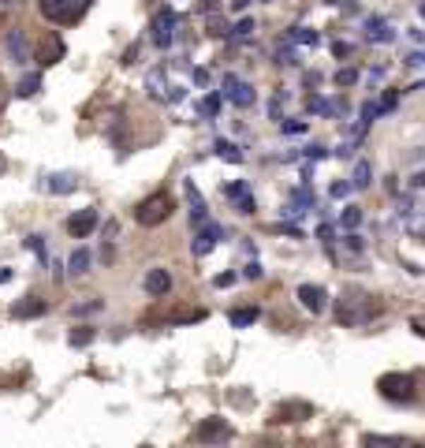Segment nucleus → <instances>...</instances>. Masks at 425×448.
<instances>
[{"mask_svg": "<svg viewBox=\"0 0 425 448\" xmlns=\"http://www.w3.org/2000/svg\"><path fill=\"white\" fill-rule=\"evenodd\" d=\"M258 318H261V310H258V307H239V310H232V325H235V329L254 325Z\"/></svg>", "mask_w": 425, "mask_h": 448, "instance_id": "12", "label": "nucleus"}, {"mask_svg": "<svg viewBox=\"0 0 425 448\" xmlns=\"http://www.w3.org/2000/svg\"><path fill=\"white\" fill-rule=\"evenodd\" d=\"M280 64H299V60H295V52H291V49H280Z\"/></svg>", "mask_w": 425, "mask_h": 448, "instance_id": "34", "label": "nucleus"}, {"mask_svg": "<svg viewBox=\"0 0 425 448\" xmlns=\"http://www.w3.org/2000/svg\"><path fill=\"white\" fill-rule=\"evenodd\" d=\"M224 86H228V90H224V94H228L235 105H239V109H250V105H254V90H250L246 83H239V78H224Z\"/></svg>", "mask_w": 425, "mask_h": 448, "instance_id": "9", "label": "nucleus"}, {"mask_svg": "<svg viewBox=\"0 0 425 448\" xmlns=\"http://www.w3.org/2000/svg\"><path fill=\"white\" fill-rule=\"evenodd\" d=\"M410 187H425V172H418L414 179H410Z\"/></svg>", "mask_w": 425, "mask_h": 448, "instance_id": "36", "label": "nucleus"}, {"mask_svg": "<svg viewBox=\"0 0 425 448\" xmlns=\"http://www.w3.org/2000/svg\"><path fill=\"white\" fill-rule=\"evenodd\" d=\"M202 318H205V310H179L172 322H202Z\"/></svg>", "mask_w": 425, "mask_h": 448, "instance_id": "25", "label": "nucleus"}, {"mask_svg": "<svg viewBox=\"0 0 425 448\" xmlns=\"http://www.w3.org/2000/svg\"><path fill=\"white\" fill-rule=\"evenodd\" d=\"M291 42H295V45H317V42H321V34L310 30V26H291Z\"/></svg>", "mask_w": 425, "mask_h": 448, "instance_id": "14", "label": "nucleus"}, {"mask_svg": "<svg viewBox=\"0 0 425 448\" xmlns=\"http://www.w3.org/2000/svg\"><path fill=\"white\" fill-rule=\"evenodd\" d=\"M90 340H94V329H78V333H71V344L75 348H86Z\"/></svg>", "mask_w": 425, "mask_h": 448, "instance_id": "22", "label": "nucleus"}, {"mask_svg": "<svg viewBox=\"0 0 425 448\" xmlns=\"http://www.w3.org/2000/svg\"><path fill=\"white\" fill-rule=\"evenodd\" d=\"M228 437H232V426L224 418H205L198 426V441H228Z\"/></svg>", "mask_w": 425, "mask_h": 448, "instance_id": "8", "label": "nucleus"}, {"mask_svg": "<svg viewBox=\"0 0 425 448\" xmlns=\"http://www.w3.org/2000/svg\"><path fill=\"white\" fill-rule=\"evenodd\" d=\"M243 276H246V281H261V276H265V269L258 266V261H250V266L243 269Z\"/></svg>", "mask_w": 425, "mask_h": 448, "instance_id": "27", "label": "nucleus"}, {"mask_svg": "<svg viewBox=\"0 0 425 448\" xmlns=\"http://www.w3.org/2000/svg\"><path fill=\"white\" fill-rule=\"evenodd\" d=\"M354 83H358V71H354V68H340V71H336V86H340V90H343V86H354Z\"/></svg>", "mask_w": 425, "mask_h": 448, "instance_id": "20", "label": "nucleus"}, {"mask_svg": "<svg viewBox=\"0 0 425 448\" xmlns=\"http://www.w3.org/2000/svg\"><path fill=\"white\" fill-rule=\"evenodd\" d=\"M217 240H220V228H217V224H209V228H205L202 235H198L194 254H209V250H212V243H217Z\"/></svg>", "mask_w": 425, "mask_h": 448, "instance_id": "13", "label": "nucleus"}, {"mask_svg": "<svg viewBox=\"0 0 425 448\" xmlns=\"http://www.w3.org/2000/svg\"><path fill=\"white\" fill-rule=\"evenodd\" d=\"M410 325H414V333L425 340V318H410Z\"/></svg>", "mask_w": 425, "mask_h": 448, "instance_id": "33", "label": "nucleus"}, {"mask_svg": "<svg viewBox=\"0 0 425 448\" xmlns=\"http://www.w3.org/2000/svg\"><path fill=\"white\" fill-rule=\"evenodd\" d=\"M246 34H254V19H243L235 26V37H246Z\"/></svg>", "mask_w": 425, "mask_h": 448, "instance_id": "30", "label": "nucleus"}, {"mask_svg": "<svg viewBox=\"0 0 425 448\" xmlns=\"http://www.w3.org/2000/svg\"><path fill=\"white\" fill-rule=\"evenodd\" d=\"M343 247H347V250H362V235L347 232V235H343Z\"/></svg>", "mask_w": 425, "mask_h": 448, "instance_id": "29", "label": "nucleus"}, {"mask_svg": "<svg viewBox=\"0 0 425 448\" xmlns=\"http://www.w3.org/2000/svg\"><path fill=\"white\" fill-rule=\"evenodd\" d=\"M235 284V273H220L217 276V288H232Z\"/></svg>", "mask_w": 425, "mask_h": 448, "instance_id": "32", "label": "nucleus"}, {"mask_svg": "<svg viewBox=\"0 0 425 448\" xmlns=\"http://www.w3.org/2000/svg\"><path fill=\"white\" fill-rule=\"evenodd\" d=\"M395 101H400V98H395V94H384V101L377 105V116H384V112H392V109H395Z\"/></svg>", "mask_w": 425, "mask_h": 448, "instance_id": "28", "label": "nucleus"}, {"mask_svg": "<svg viewBox=\"0 0 425 448\" xmlns=\"http://www.w3.org/2000/svg\"><path fill=\"white\" fill-rule=\"evenodd\" d=\"M86 266H90V254L86 250H75L71 254V273H86Z\"/></svg>", "mask_w": 425, "mask_h": 448, "instance_id": "21", "label": "nucleus"}, {"mask_svg": "<svg viewBox=\"0 0 425 448\" xmlns=\"http://www.w3.org/2000/svg\"><path fill=\"white\" fill-rule=\"evenodd\" d=\"M172 209H176L172 194L157 191V194H150V199H142V202L135 206V220L142 224V228H157V224H164V220L172 217Z\"/></svg>", "mask_w": 425, "mask_h": 448, "instance_id": "1", "label": "nucleus"}, {"mask_svg": "<svg viewBox=\"0 0 425 448\" xmlns=\"http://www.w3.org/2000/svg\"><path fill=\"white\" fill-rule=\"evenodd\" d=\"M299 302L306 307L310 314H321L328 307V292L321 284H299Z\"/></svg>", "mask_w": 425, "mask_h": 448, "instance_id": "5", "label": "nucleus"}, {"mask_svg": "<svg viewBox=\"0 0 425 448\" xmlns=\"http://www.w3.org/2000/svg\"><path fill=\"white\" fill-rule=\"evenodd\" d=\"M362 444H407L403 437H388V433H366Z\"/></svg>", "mask_w": 425, "mask_h": 448, "instance_id": "19", "label": "nucleus"}, {"mask_svg": "<svg viewBox=\"0 0 425 448\" xmlns=\"http://www.w3.org/2000/svg\"><path fill=\"white\" fill-rule=\"evenodd\" d=\"M145 292H150L153 299H164V295L172 292V273L161 269V266L150 269V273H145Z\"/></svg>", "mask_w": 425, "mask_h": 448, "instance_id": "7", "label": "nucleus"}, {"mask_svg": "<svg viewBox=\"0 0 425 448\" xmlns=\"http://www.w3.org/2000/svg\"><path fill=\"white\" fill-rule=\"evenodd\" d=\"M217 153H220V157H228V161H235V165L243 161V153H239V146H235V142H224V138L217 142Z\"/></svg>", "mask_w": 425, "mask_h": 448, "instance_id": "18", "label": "nucleus"}, {"mask_svg": "<svg viewBox=\"0 0 425 448\" xmlns=\"http://www.w3.org/2000/svg\"><path fill=\"white\" fill-rule=\"evenodd\" d=\"M354 187H351V179H343V183H332V199H347Z\"/></svg>", "mask_w": 425, "mask_h": 448, "instance_id": "26", "label": "nucleus"}, {"mask_svg": "<svg viewBox=\"0 0 425 448\" xmlns=\"http://www.w3.org/2000/svg\"><path fill=\"white\" fill-rule=\"evenodd\" d=\"M94 228H97V209H78V213L68 220V232L75 235V240H86Z\"/></svg>", "mask_w": 425, "mask_h": 448, "instance_id": "6", "label": "nucleus"}, {"mask_svg": "<svg viewBox=\"0 0 425 448\" xmlns=\"http://www.w3.org/2000/svg\"><path fill=\"white\" fill-rule=\"evenodd\" d=\"M56 57H64V45L56 37H49V45H42V64H56Z\"/></svg>", "mask_w": 425, "mask_h": 448, "instance_id": "17", "label": "nucleus"}, {"mask_svg": "<svg viewBox=\"0 0 425 448\" xmlns=\"http://www.w3.org/2000/svg\"><path fill=\"white\" fill-rule=\"evenodd\" d=\"M42 310H45V302L42 299H30V302H19V307H16V318H37Z\"/></svg>", "mask_w": 425, "mask_h": 448, "instance_id": "16", "label": "nucleus"}, {"mask_svg": "<svg viewBox=\"0 0 425 448\" xmlns=\"http://www.w3.org/2000/svg\"><path fill=\"white\" fill-rule=\"evenodd\" d=\"M280 127H284V135H302V131H306V120H280Z\"/></svg>", "mask_w": 425, "mask_h": 448, "instance_id": "24", "label": "nucleus"}, {"mask_svg": "<svg viewBox=\"0 0 425 448\" xmlns=\"http://www.w3.org/2000/svg\"><path fill=\"white\" fill-rule=\"evenodd\" d=\"M291 199H295V206H302V209H306V206H313V191H306V187H299L295 194H291Z\"/></svg>", "mask_w": 425, "mask_h": 448, "instance_id": "23", "label": "nucleus"}, {"mask_svg": "<svg viewBox=\"0 0 425 448\" xmlns=\"http://www.w3.org/2000/svg\"><path fill=\"white\" fill-rule=\"evenodd\" d=\"M369 176H373V165H369V161H358V165H354V176H351V187H354V191H366L369 183H373Z\"/></svg>", "mask_w": 425, "mask_h": 448, "instance_id": "11", "label": "nucleus"}, {"mask_svg": "<svg viewBox=\"0 0 425 448\" xmlns=\"http://www.w3.org/2000/svg\"><path fill=\"white\" fill-rule=\"evenodd\" d=\"M250 4V0H235V8H246Z\"/></svg>", "mask_w": 425, "mask_h": 448, "instance_id": "37", "label": "nucleus"}, {"mask_svg": "<svg viewBox=\"0 0 425 448\" xmlns=\"http://www.w3.org/2000/svg\"><path fill=\"white\" fill-rule=\"evenodd\" d=\"M90 0H42V16L52 23H78Z\"/></svg>", "mask_w": 425, "mask_h": 448, "instance_id": "3", "label": "nucleus"}, {"mask_svg": "<svg viewBox=\"0 0 425 448\" xmlns=\"http://www.w3.org/2000/svg\"><path fill=\"white\" fill-rule=\"evenodd\" d=\"M358 224H362V209H358V206H347V209H343V213H340V228L354 232Z\"/></svg>", "mask_w": 425, "mask_h": 448, "instance_id": "15", "label": "nucleus"}, {"mask_svg": "<svg viewBox=\"0 0 425 448\" xmlns=\"http://www.w3.org/2000/svg\"><path fill=\"white\" fill-rule=\"evenodd\" d=\"M306 418H313V407L306 400H287L273 411V423H306Z\"/></svg>", "mask_w": 425, "mask_h": 448, "instance_id": "4", "label": "nucleus"}, {"mask_svg": "<svg viewBox=\"0 0 425 448\" xmlns=\"http://www.w3.org/2000/svg\"><path fill=\"white\" fill-rule=\"evenodd\" d=\"M377 392L392 403H407V400H414V377L410 374H381Z\"/></svg>", "mask_w": 425, "mask_h": 448, "instance_id": "2", "label": "nucleus"}, {"mask_svg": "<svg viewBox=\"0 0 425 448\" xmlns=\"http://www.w3.org/2000/svg\"><path fill=\"white\" fill-rule=\"evenodd\" d=\"M351 42H336V45H332V52H336V57H351Z\"/></svg>", "mask_w": 425, "mask_h": 448, "instance_id": "31", "label": "nucleus"}, {"mask_svg": "<svg viewBox=\"0 0 425 448\" xmlns=\"http://www.w3.org/2000/svg\"><path fill=\"white\" fill-rule=\"evenodd\" d=\"M366 37H369V42H377V45L395 42V34L388 30V23H384V19H369V23H366Z\"/></svg>", "mask_w": 425, "mask_h": 448, "instance_id": "10", "label": "nucleus"}, {"mask_svg": "<svg viewBox=\"0 0 425 448\" xmlns=\"http://www.w3.org/2000/svg\"><path fill=\"white\" fill-rule=\"evenodd\" d=\"M306 157H310V161H321L325 150H321V146H310V150H306Z\"/></svg>", "mask_w": 425, "mask_h": 448, "instance_id": "35", "label": "nucleus"}]
</instances>
